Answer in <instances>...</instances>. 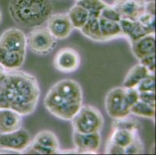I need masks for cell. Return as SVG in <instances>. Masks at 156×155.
Here are the masks:
<instances>
[{
	"label": "cell",
	"mask_w": 156,
	"mask_h": 155,
	"mask_svg": "<svg viewBox=\"0 0 156 155\" xmlns=\"http://www.w3.org/2000/svg\"><path fill=\"white\" fill-rule=\"evenodd\" d=\"M67 15L73 28L78 30L82 29L89 18V13L87 9L78 3L69 9Z\"/></svg>",
	"instance_id": "obj_20"
},
{
	"label": "cell",
	"mask_w": 156,
	"mask_h": 155,
	"mask_svg": "<svg viewBox=\"0 0 156 155\" xmlns=\"http://www.w3.org/2000/svg\"><path fill=\"white\" fill-rule=\"evenodd\" d=\"M112 126L113 130H126L133 132H137L141 129L140 123L137 119L130 117V116L114 119Z\"/></svg>",
	"instance_id": "obj_24"
},
{
	"label": "cell",
	"mask_w": 156,
	"mask_h": 155,
	"mask_svg": "<svg viewBox=\"0 0 156 155\" xmlns=\"http://www.w3.org/2000/svg\"><path fill=\"white\" fill-rule=\"evenodd\" d=\"M99 22H100V31L103 41H108L123 36L119 22L108 20L101 16L99 18Z\"/></svg>",
	"instance_id": "obj_19"
},
{
	"label": "cell",
	"mask_w": 156,
	"mask_h": 155,
	"mask_svg": "<svg viewBox=\"0 0 156 155\" xmlns=\"http://www.w3.org/2000/svg\"><path fill=\"white\" fill-rule=\"evenodd\" d=\"M148 34H154L155 33V16L144 12L137 19Z\"/></svg>",
	"instance_id": "obj_27"
},
{
	"label": "cell",
	"mask_w": 156,
	"mask_h": 155,
	"mask_svg": "<svg viewBox=\"0 0 156 155\" xmlns=\"http://www.w3.org/2000/svg\"><path fill=\"white\" fill-rule=\"evenodd\" d=\"M44 105L48 112L55 117L66 121H71L77 114L83 103L71 102L61 96L51 87L44 99Z\"/></svg>",
	"instance_id": "obj_3"
},
{
	"label": "cell",
	"mask_w": 156,
	"mask_h": 155,
	"mask_svg": "<svg viewBox=\"0 0 156 155\" xmlns=\"http://www.w3.org/2000/svg\"><path fill=\"white\" fill-rule=\"evenodd\" d=\"M32 140L46 148L55 150L58 153L60 150V143L58 139L53 132L49 130H42L39 132L35 136L34 139Z\"/></svg>",
	"instance_id": "obj_22"
},
{
	"label": "cell",
	"mask_w": 156,
	"mask_h": 155,
	"mask_svg": "<svg viewBox=\"0 0 156 155\" xmlns=\"http://www.w3.org/2000/svg\"><path fill=\"white\" fill-rule=\"evenodd\" d=\"M140 64L144 65L151 73L155 72V54L146 56L140 60Z\"/></svg>",
	"instance_id": "obj_32"
},
{
	"label": "cell",
	"mask_w": 156,
	"mask_h": 155,
	"mask_svg": "<svg viewBox=\"0 0 156 155\" xmlns=\"http://www.w3.org/2000/svg\"><path fill=\"white\" fill-rule=\"evenodd\" d=\"M125 98L130 108L139 101V92L136 88L125 89Z\"/></svg>",
	"instance_id": "obj_31"
},
{
	"label": "cell",
	"mask_w": 156,
	"mask_h": 155,
	"mask_svg": "<svg viewBox=\"0 0 156 155\" xmlns=\"http://www.w3.org/2000/svg\"><path fill=\"white\" fill-rule=\"evenodd\" d=\"M119 23L123 36L127 37L130 43L134 42L148 34L143 26L137 20L121 19Z\"/></svg>",
	"instance_id": "obj_17"
},
{
	"label": "cell",
	"mask_w": 156,
	"mask_h": 155,
	"mask_svg": "<svg viewBox=\"0 0 156 155\" xmlns=\"http://www.w3.org/2000/svg\"><path fill=\"white\" fill-rule=\"evenodd\" d=\"M47 22V28L56 40L67 38L74 29L67 13L52 14Z\"/></svg>",
	"instance_id": "obj_11"
},
{
	"label": "cell",
	"mask_w": 156,
	"mask_h": 155,
	"mask_svg": "<svg viewBox=\"0 0 156 155\" xmlns=\"http://www.w3.org/2000/svg\"><path fill=\"white\" fill-rule=\"evenodd\" d=\"M139 100L155 107V92H139Z\"/></svg>",
	"instance_id": "obj_34"
},
{
	"label": "cell",
	"mask_w": 156,
	"mask_h": 155,
	"mask_svg": "<svg viewBox=\"0 0 156 155\" xmlns=\"http://www.w3.org/2000/svg\"><path fill=\"white\" fill-rule=\"evenodd\" d=\"M73 142L76 150L80 153H94L101 145L100 133H80L74 131Z\"/></svg>",
	"instance_id": "obj_12"
},
{
	"label": "cell",
	"mask_w": 156,
	"mask_h": 155,
	"mask_svg": "<svg viewBox=\"0 0 156 155\" xmlns=\"http://www.w3.org/2000/svg\"><path fill=\"white\" fill-rule=\"evenodd\" d=\"M146 0H115L113 7L121 19L137 20L145 11Z\"/></svg>",
	"instance_id": "obj_9"
},
{
	"label": "cell",
	"mask_w": 156,
	"mask_h": 155,
	"mask_svg": "<svg viewBox=\"0 0 156 155\" xmlns=\"http://www.w3.org/2000/svg\"><path fill=\"white\" fill-rule=\"evenodd\" d=\"M27 37L21 30L10 28L0 37V47L11 51L25 54L27 51Z\"/></svg>",
	"instance_id": "obj_8"
},
{
	"label": "cell",
	"mask_w": 156,
	"mask_h": 155,
	"mask_svg": "<svg viewBox=\"0 0 156 155\" xmlns=\"http://www.w3.org/2000/svg\"><path fill=\"white\" fill-rule=\"evenodd\" d=\"M100 16H89V18L83 27L80 30L82 33L86 37L94 41H103L99 22Z\"/></svg>",
	"instance_id": "obj_21"
},
{
	"label": "cell",
	"mask_w": 156,
	"mask_h": 155,
	"mask_svg": "<svg viewBox=\"0 0 156 155\" xmlns=\"http://www.w3.org/2000/svg\"><path fill=\"white\" fill-rule=\"evenodd\" d=\"M137 133L126 130H113L109 140L125 149L134 140Z\"/></svg>",
	"instance_id": "obj_23"
},
{
	"label": "cell",
	"mask_w": 156,
	"mask_h": 155,
	"mask_svg": "<svg viewBox=\"0 0 156 155\" xmlns=\"http://www.w3.org/2000/svg\"><path fill=\"white\" fill-rule=\"evenodd\" d=\"M76 1H77V2H79V1H80V0H76Z\"/></svg>",
	"instance_id": "obj_38"
},
{
	"label": "cell",
	"mask_w": 156,
	"mask_h": 155,
	"mask_svg": "<svg viewBox=\"0 0 156 155\" xmlns=\"http://www.w3.org/2000/svg\"><path fill=\"white\" fill-rule=\"evenodd\" d=\"M9 12L12 20L20 26L34 28L41 26L51 16V0H10Z\"/></svg>",
	"instance_id": "obj_2"
},
{
	"label": "cell",
	"mask_w": 156,
	"mask_h": 155,
	"mask_svg": "<svg viewBox=\"0 0 156 155\" xmlns=\"http://www.w3.org/2000/svg\"><path fill=\"white\" fill-rule=\"evenodd\" d=\"M71 121L74 131L80 133H100L104 124V119L100 111L89 105L82 106Z\"/></svg>",
	"instance_id": "obj_4"
},
{
	"label": "cell",
	"mask_w": 156,
	"mask_h": 155,
	"mask_svg": "<svg viewBox=\"0 0 156 155\" xmlns=\"http://www.w3.org/2000/svg\"><path fill=\"white\" fill-rule=\"evenodd\" d=\"M1 20H2V12L0 11V23H1Z\"/></svg>",
	"instance_id": "obj_37"
},
{
	"label": "cell",
	"mask_w": 156,
	"mask_h": 155,
	"mask_svg": "<svg viewBox=\"0 0 156 155\" xmlns=\"http://www.w3.org/2000/svg\"><path fill=\"white\" fill-rule=\"evenodd\" d=\"M32 142L27 130L20 129L9 133L0 134V148L12 152H23Z\"/></svg>",
	"instance_id": "obj_7"
},
{
	"label": "cell",
	"mask_w": 156,
	"mask_h": 155,
	"mask_svg": "<svg viewBox=\"0 0 156 155\" xmlns=\"http://www.w3.org/2000/svg\"><path fill=\"white\" fill-rule=\"evenodd\" d=\"M54 65L58 71L70 73L76 71L80 65V56L72 48H63L58 51L54 60Z\"/></svg>",
	"instance_id": "obj_10"
},
{
	"label": "cell",
	"mask_w": 156,
	"mask_h": 155,
	"mask_svg": "<svg viewBox=\"0 0 156 155\" xmlns=\"http://www.w3.org/2000/svg\"><path fill=\"white\" fill-rule=\"evenodd\" d=\"M105 108L113 119L130 116V108L126 101L124 87H116L109 91L105 99Z\"/></svg>",
	"instance_id": "obj_6"
},
{
	"label": "cell",
	"mask_w": 156,
	"mask_h": 155,
	"mask_svg": "<svg viewBox=\"0 0 156 155\" xmlns=\"http://www.w3.org/2000/svg\"><path fill=\"white\" fill-rule=\"evenodd\" d=\"M152 74L147 70V68L141 64H137L130 68L128 73L126 75L123 82V87L124 89L129 88H136L143 79Z\"/></svg>",
	"instance_id": "obj_18"
},
{
	"label": "cell",
	"mask_w": 156,
	"mask_h": 155,
	"mask_svg": "<svg viewBox=\"0 0 156 155\" xmlns=\"http://www.w3.org/2000/svg\"><path fill=\"white\" fill-rule=\"evenodd\" d=\"M144 12L155 16V2H154V1L146 2L145 11H144Z\"/></svg>",
	"instance_id": "obj_35"
},
{
	"label": "cell",
	"mask_w": 156,
	"mask_h": 155,
	"mask_svg": "<svg viewBox=\"0 0 156 155\" xmlns=\"http://www.w3.org/2000/svg\"><path fill=\"white\" fill-rule=\"evenodd\" d=\"M77 3L86 9L89 16H100L102 9L107 5L103 0H80Z\"/></svg>",
	"instance_id": "obj_26"
},
{
	"label": "cell",
	"mask_w": 156,
	"mask_h": 155,
	"mask_svg": "<svg viewBox=\"0 0 156 155\" xmlns=\"http://www.w3.org/2000/svg\"><path fill=\"white\" fill-rule=\"evenodd\" d=\"M27 44L37 55H47L55 49L57 41L47 27L41 26L34 28L27 37Z\"/></svg>",
	"instance_id": "obj_5"
},
{
	"label": "cell",
	"mask_w": 156,
	"mask_h": 155,
	"mask_svg": "<svg viewBox=\"0 0 156 155\" xmlns=\"http://www.w3.org/2000/svg\"><path fill=\"white\" fill-rule=\"evenodd\" d=\"M52 87L61 96L69 99L71 102L83 103V90L81 85L76 81L72 79H64L57 82Z\"/></svg>",
	"instance_id": "obj_13"
},
{
	"label": "cell",
	"mask_w": 156,
	"mask_h": 155,
	"mask_svg": "<svg viewBox=\"0 0 156 155\" xmlns=\"http://www.w3.org/2000/svg\"><path fill=\"white\" fill-rule=\"evenodd\" d=\"M139 92H155V76L154 74H150L145 77L136 87Z\"/></svg>",
	"instance_id": "obj_28"
},
{
	"label": "cell",
	"mask_w": 156,
	"mask_h": 155,
	"mask_svg": "<svg viewBox=\"0 0 156 155\" xmlns=\"http://www.w3.org/2000/svg\"><path fill=\"white\" fill-rule=\"evenodd\" d=\"M131 113L140 117L154 119L155 116V107L139 100L130 107V114Z\"/></svg>",
	"instance_id": "obj_25"
},
{
	"label": "cell",
	"mask_w": 156,
	"mask_h": 155,
	"mask_svg": "<svg viewBox=\"0 0 156 155\" xmlns=\"http://www.w3.org/2000/svg\"><path fill=\"white\" fill-rule=\"evenodd\" d=\"M0 109H1V106H0Z\"/></svg>",
	"instance_id": "obj_39"
},
{
	"label": "cell",
	"mask_w": 156,
	"mask_h": 155,
	"mask_svg": "<svg viewBox=\"0 0 156 155\" xmlns=\"http://www.w3.org/2000/svg\"><path fill=\"white\" fill-rule=\"evenodd\" d=\"M25 54L11 51L0 47V65L6 71L18 70L25 62Z\"/></svg>",
	"instance_id": "obj_16"
},
{
	"label": "cell",
	"mask_w": 156,
	"mask_h": 155,
	"mask_svg": "<svg viewBox=\"0 0 156 155\" xmlns=\"http://www.w3.org/2000/svg\"><path fill=\"white\" fill-rule=\"evenodd\" d=\"M6 72L7 71L5 70V68H4L2 65H0V84H1V82H2L4 78H5V73H6Z\"/></svg>",
	"instance_id": "obj_36"
},
{
	"label": "cell",
	"mask_w": 156,
	"mask_h": 155,
	"mask_svg": "<svg viewBox=\"0 0 156 155\" xmlns=\"http://www.w3.org/2000/svg\"><path fill=\"white\" fill-rule=\"evenodd\" d=\"M105 153H108V154H124V153H125V149L109 140L106 146Z\"/></svg>",
	"instance_id": "obj_33"
},
{
	"label": "cell",
	"mask_w": 156,
	"mask_h": 155,
	"mask_svg": "<svg viewBox=\"0 0 156 155\" xmlns=\"http://www.w3.org/2000/svg\"><path fill=\"white\" fill-rule=\"evenodd\" d=\"M22 116L11 109H0V134L9 133L22 128Z\"/></svg>",
	"instance_id": "obj_14"
},
{
	"label": "cell",
	"mask_w": 156,
	"mask_h": 155,
	"mask_svg": "<svg viewBox=\"0 0 156 155\" xmlns=\"http://www.w3.org/2000/svg\"><path fill=\"white\" fill-rule=\"evenodd\" d=\"M100 16L103 17L106 19H108V20L114 21V22H120V20L121 19V16L117 11V9L113 7V5H110L109 4H107L102 9Z\"/></svg>",
	"instance_id": "obj_29"
},
{
	"label": "cell",
	"mask_w": 156,
	"mask_h": 155,
	"mask_svg": "<svg viewBox=\"0 0 156 155\" xmlns=\"http://www.w3.org/2000/svg\"><path fill=\"white\" fill-rule=\"evenodd\" d=\"M143 151H144L143 143L137 133L134 140L125 148V153L127 154H138V153H142Z\"/></svg>",
	"instance_id": "obj_30"
},
{
	"label": "cell",
	"mask_w": 156,
	"mask_h": 155,
	"mask_svg": "<svg viewBox=\"0 0 156 155\" xmlns=\"http://www.w3.org/2000/svg\"><path fill=\"white\" fill-rule=\"evenodd\" d=\"M40 95L34 76L22 71H7L0 84V106L15 110L21 116H28L36 109Z\"/></svg>",
	"instance_id": "obj_1"
},
{
	"label": "cell",
	"mask_w": 156,
	"mask_h": 155,
	"mask_svg": "<svg viewBox=\"0 0 156 155\" xmlns=\"http://www.w3.org/2000/svg\"><path fill=\"white\" fill-rule=\"evenodd\" d=\"M131 44V50L137 60L142 59L146 56L155 54V36L154 34H147L141 39Z\"/></svg>",
	"instance_id": "obj_15"
}]
</instances>
